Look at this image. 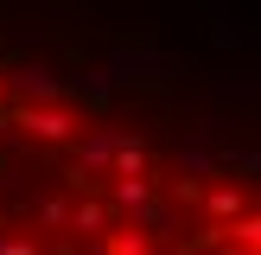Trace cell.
I'll return each mask as SVG.
<instances>
[{
  "label": "cell",
  "instance_id": "1",
  "mask_svg": "<svg viewBox=\"0 0 261 255\" xmlns=\"http://www.w3.org/2000/svg\"><path fill=\"white\" fill-rule=\"evenodd\" d=\"M7 121H19L25 134H38V140H70V134H76V115H70V109H51V102H38V109L19 102Z\"/></svg>",
  "mask_w": 261,
  "mask_h": 255
},
{
  "label": "cell",
  "instance_id": "2",
  "mask_svg": "<svg viewBox=\"0 0 261 255\" xmlns=\"http://www.w3.org/2000/svg\"><path fill=\"white\" fill-rule=\"evenodd\" d=\"M13 89H19L25 102H58V96H64V83H58L51 70H38V64H25V70L13 76Z\"/></svg>",
  "mask_w": 261,
  "mask_h": 255
},
{
  "label": "cell",
  "instance_id": "3",
  "mask_svg": "<svg viewBox=\"0 0 261 255\" xmlns=\"http://www.w3.org/2000/svg\"><path fill=\"white\" fill-rule=\"evenodd\" d=\"M115 204H121V211H140V217H153V198H147V178H115Z\"/></svg>",
  "mask_w": 261,
  "mask_h": 255
},
{
  "label": "cell",
  "instance_id": "4",
  "mask_svg": "<svg viewBox=\"0 0 261 255\" xmlns=\"http://www.w3.org/2000/svg\"><path fill=\"white\" fill-rule=\"evenodd\" d=\"M242 211H249V198H242L236 185H217V191H211V217H217V223H236Z\"/></svg>",
  "mask_w": 261,
  "mask_h": 255
},
{
  "label": "cell",
  "instance_id": "5",
  "mask_svg": "<svg viewBox=\"0 0 261 255\" xmlns=\"http://www.w3.org/2000/svg\"><path fill=\"white\" fill-rule=\"evenodd\" d=\"M115 172H121V178H140V172H147V153H140V147H115Z\"/></svg>",
  "mask_w": 261,
  "mask_h": 255
},
{
  "label": "cell",
  "instance_id": "6",
  "mask_svg": "<svg viewBox=\"0 0 261 255\" xmlns=\"http://www.w3.org/2000/svg\"><path fill=\"white\" fill-rule=\"evenodd\" d=\"M102 223H109L102 204H76V211H70V230H102Z\"/></svg>",
  "mask_w": 261,
  "mask_h": 255
},
{
  "label": "cell",
  "instance_id": "7",
  "mask_svg": "<svg viewBox=\"0 0 261 255\" xmlns=\"http://www.w3.org/2000/svg\"><path fill=\"white\" fill-rule=\"evenodd\" d=\"M83 160H89V166H109V160H115V134H96V140L83 147Z\"/></svg>",
  "mask_w": 261,
  "mask_h": 255
},
{
  "label": "cell",
  "instance_id": "8",
  "mask_svg": "<svg viewBox=\"0 0 261 255\" xmlns=\"http://www.w3.org/2000/svg\"><path fill=\"white\" fill-rule=\"evenodd\" d=\"M109 255H147V236H134V230H121V236H109Z\"/></svg>",
  "mask_w": 261,
  "mask_h": 255
},
{
  "label": "cell",
  "instance_id": "9",
  "mask_svg": "<svg viewBox=\"0 0 261 255\" xmlns=\"http://www.w3.org/2000/svg\"><path fill=\"white\" fill-rule=\"evenodd\" d=\"M0 255H38L32 242H19V236H0Z\"/></svg>",
  "mask_w": 261,
  "mask_h": 255
},
{
  "label": "cell",
  "instance_id": "10",
  "mask_svg": "<svg viewBox=\"0 0 261 255\" xmlns=\"http://www.w3.org/2000/svg\"><path fill=\"white\" fill-rule=\"evenodd\" d=\"M0 115H7V96H0Z\"/></svg>",
  "mask_w": 261,
  "mask_h": 255
}]
</instances>
